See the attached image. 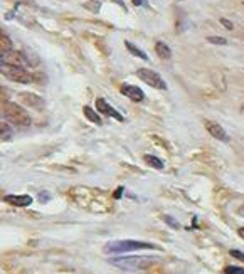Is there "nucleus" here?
<instances>
[{"instance_id":"nucleus-12","label":"nucleus","mask_w":244,"mask_h":274,"mask_svg":"<svg viewBox=\"0 0 244 274\" xmlns=\"http://www.w3.org/2000/svg\"><path fill=\"white\" fill-rule=\"evenodd\" d=\"M155 52L158 54V57H162V59H170V57H172V51H170V47L162 41H158L155 44Z\"/></svg>"},{"instance_id":"nucleus-19","label":"nucleus","mask_w":244,"mask_h":274,"mask_svg":"<svg viewBox=\"0 0 244 274\" xmlns=\"http://www.w3.org/2000/svg\"><path fill=\"white\" fill-rule=\"evenodd\" d=\"M224 274H244V268H238V266H227V268H224Z\"/></svg>"},{"instance_id":"nucleus-10","label":"nucleus","mask_w":244,"mask_h":274,"mask_svg":"<svg viewBox=\"0 0 244 274\" xmlns=\"http://www.w3.org/2000/svg\"><path fill=\"white\" fill-rule=\"evenodd\" d=\"M17 98H19L22 103L31 106V108L41 109L42 106H44V100H42L41 96H37V94H34V93H20Z\"/></svg>"},{"instance_id":"nucleus-23","label":"nucleus","mask_w":244,"mask_h":274,"mask_svg":"<svg viewBox=\"0 0 244 274\" xmlns=\"http://www.w3.org/2000/svg\"><path fill=\"white\" fill-rule=\"evenodd\" d=\"M219 22H221L222 25H224L226 29H227V31H232V22H229L227 19H221Z\"/></svg>"},{"instance_id":"nucleus-5","label":"nucleus","mask_w":244,"mask_h":274,"mask_svg":"<svg viewBox=\"0 0 244 274\" xmlns=\"http://www.w3.org/2000/svg\"><path fill=\"white\" fill-rule=\"evenodd\" d=\"M137 76L145 83V85L152 86L154 89H158V91H165L167 89L165 79H163L157 71H152V69H147V68H141V69H138V71H137Z\"/></svg>"},{"instance_id":"nucleus-14","label":"nucleus","mask_w":244,"mask_h":274,"mask_svg":"<svg viewBox=\"0 0 244 274\" xmlns=\"http://www.w3.org/2000/svg\"><path fill=\"white\" fill-rule=\"evenodd\" d=\"M143 158H145V162H147L150 167H154V169H157V170H162V169H163V162L158 158V156H155V155H150V153H147V155H145Z\"/></svg>"},{"instance_id":"nucleus-9","label":"nucleus","mask_w":244,"mask_h":274,"mask_svg":"<svg viewBox=\"0 0 244 274\" xmlns=\"http://www.w3.org/2000/svg\"><path fill=\"white\" fill-rule=\"evenodd\" d=\"M120 91H122L123 96H126L128 100L135 101V103H140V101L145 100V93H143V91H141L138 86H133V85H122Z\"/></svg>"},{"instance_id":"nucleus-16","label":"nucleus","mask_w":244,"mask_h":274,"mask_svg":"<svg viewBox=\"0 0 244 274\" xmlns=\"http://www.w3.org/2000/svg\"><path fill=\"white\" fill-rule=\"evenodd\" d=\"M83 113H85V116L89 120L91 123H96V125H101V118L98 116V113L94 111L93 108H89V106H85L83 108Z\"/></svg>"},{"instance_id":"nucleus-22","label":"nucleus","mask_w":244,"mask_h":274,"mask_svg":"<svg viewBox=\"0 0 244 274\" xmlns=\"http://www.w3.org/2000/svg\"><path fill=\"white\" fill-rule=\"evenodd\" d=\"M231 256H232V257H236V259H239V261L244 262V253H241V251L232 249V251H231Z\"/></svg>"},{"instance_id":"nucleus-4","label":"nucleus","mask_w":244,"mask_h":274,"mask_svg":"<svg viewBox=\"0 0 244 274\" xmlns=\"http://www.w3.org/2000/svg\"><path fill=\"white\" fill-rule=\"evenodd\" d=\"M0 74L5 76L7 79L14 83H20V85H29L34 81V74L27 71L25 68L20 66H10V64H0Z\"/></svg>"},{"instance_id":"nucleus-2","label":"nucleus","mask_w":244,"mask_h":274,"mask_svg":"<svg viewBox=\"0 0 244 274\" xmlns=\"http://www.w3.org/2000/svg\"><path fill=\"white\" fill-rule=\"evenodd\" d=\"M141 249H158L155 244L152 242H141V240H113L108 242L103 247V251L106 254H125L132 253V251H141Z\"/></svg>"},{"instance_id":"nucleus-15","label":"nucleus","mask_w":244,"mask_h":274,"mask_svg":"<svg viewBox=\"0 0 244 274\" xmlns=\"http://www.w3.org/2000/svg\"><path fill=\"white\" fill-rule=\"evenodd\" d=\"M12 137H14V130H12V128L7 125V123L0 121V140L7 141V140H10Z\"/></svg>"},{"instance_id":"nucleus-7","label":"nucleus","mask_w":244,"mask_h":274,"mask_svg":"<svg viewBox=\"0 0 244 274\" xmlns=\"http://www.w3.org/2000/svg\"><path fill=\"white\" fill-rule=\"evenodd\" d=\"M204 126H206V130L209 131L210 137H214L216 140L224 141V143L229 141V135L226 133V130L219 125V123H214V121H210V120H206V121H204Z\"/></svg>"},{"instance_id":"nucleus-24","label":"nucleus","mask_w":244,"mask_h":274,"mask_svg":"<svg viewBox=\"0 0 244 274\" xmlns=\"http://www.w3.org/2000/svg\"><path fill=\"white\" fill-rule=\"evenodd\" d=\"M132 2H133V5L140 7V5H145V3H147V0H132Z\"/></svg>"},{"instance_id":"nucleus-26","label":"nucleus","mask_w":244,"mask_h":274,"mask_svg":"<svg viewBox=\"0 0 244 274\" xmlns=\"http://www.w3.org/2000/svg\"><path fill=\"white\" fill-rule=\"evenodd\" d=\"M238 234H239V237H243V239H244V227H241V229H239V231H238Z\"/></svg>"},{"instance_id":"nucleus-6","label":"nucleus","mask_w":244,"mask_h":274,"mask_svg":"<svg viewBox=\"0 0 244 274\" xmlns=\"http://www.w3.org/2000/svg\"><path fill=\"white\" fill-rule=\"evenodd\" d=\"M0 64H10V66H20L25 68L27 64H31L22 52H17L14 49H7V51H0Z\"/></svg>"},{"instance_id":"nucleus-25","label":"nucleus","mask_w":244,"mask_h":274,"mask_svg":"<svg viewBox=\"0 0 244 274\" xmlns=\"http://www.w3.org/2000/svg\"><path fill=\"white\" fill-rule=\"evenodd\" d=\"M122 192H123V188L120 187L118 190H116V193H115V199H120V195H122Z\"/></svg>"},{"instance_id":"nucleus-21","label":"nucleus","mask_w":244,"mask_h":274,"mask_svg":"<svg viewBox=\"0 0 244 274\" xmlns=\"http://www.w3.org/2000/svg\"><path fill=\"white\" fill-rule=\"evenodd\" d=\"M163 221H165L167 224H169L172 229H178V227H180V225H178V222L175 221V219L170 217V215H165V217H163Z\"/></svg>"},{"instance_id":"nucleus-20","label":"nucleus","mask_w":244,"mask_h":274,"mask_svg":"<svg viewBox=\"0 0 244 274\" xmlns=\"http://www.w3.org/2000/svg\"><path fill=\"white\" fill-rule=\"evenodd\" d=\"M9 101V91L5 89L3 86H0V103H7Z\"/></svg>"},{"instance_id":"nucleus-17","label":"nucleus","mask_w":244,"mask_h":274,"mask_svg":"<svg viewBox=\"0 0 244 274\" xmlns=\"http://www.w3.org/2000/svg\"><path fill=\"white\" fill-rule=\"evenodd\" d=\"M12 49V41L9 39V35L0 29V51H7Z\"/></svg>"},{"instance_id":"nucleus-18","label":"nucleus","mask_w":244,"mask_h":274,"mask_svg":"<svg viewBox=\"0 0 244 274\" xmlns=\"http://www.w3.org/2000/svg\"><path fill=\"white\" fill-rule=\"evenodd\" d=\"M207 42L216 44V46H226V44H227V41H226L224 37H217V35H210V37H207Z\"/></svg>"},{"instance_id":"nucleus-1","label":"nucleus","mask_w":244,"mask_h":274,"mask_svg":"<svg viewBox=\"0 0 244 274\" xmlns=\"http://www.w3.org/2000/svg\"><path fill=\"white\" fill-rule=\"evenodd\" d=\"M158 259L152 256H130V257H116L110 259V264L122 271H143L148 269Z\"/></svg>"},{"instance_id":"nucleus-3","label":"nucleus","mask_w":244,"mask_h":274,"mask_svg":"<svg viewBox=\"0 0 244 274\" xmlns=\"http://www.w3.org/2000/svg\"><path fill=\"white\" fill-rule=\"evenodd\" d=\"M2 113L12 125L31 126V116H29V113L25 111L20 104L12 103V101H7V103L2 104Z\"/></svg>"},{"instance_id":"nucleus-8","label":"nucleus","mask_w":244,"mask_h":274,"mask_svg":"<svg viewBox=\"0 0 244 274\" xmlns=\"http://www.w3.org/2000/svg\"><path fill=\"white\" fill-rule=\"evenodd\" d=\"M96 109L100 115L103 116H110V118H115L116 121H123V116L120 115L118 111H116L115 108H111L110 103H106V101L103 100V98H98L96 100Z\"/></svg>"},{"instance_id":"nucleus-11","label":"nucleus","mask_w":244,"mask_h":274,"mask_svg":"<svg viewBox=\"0 0 244 274\" xmlns=\"http://www.w3.org/2000/svg\"><path fill=\"white\" fill-rule=\"evenodd\" d=\"M7 204L16 207H27L32 204V197L31 195H5L3 197Z\"/></svg>"},{"instance_id":"nucleus-13","label":"nucleus","mask_w":244,"mask_h":274,"mask_svg":"<svg viewBox=\"0 0 244 274\" xmlns=\"http://www.w3.org/2000/svg\"><path fill=\"white\" fill-rule=\"evenodd\" d=\"M125 46H126V49H128L130 52L133 54V56L140 57V59H143V61H148V56H147V54H145L143 51L140 49V47H137V46H135L133 42H130V41H125Z\"/></svg>"}]
</instances>
